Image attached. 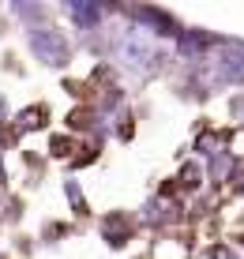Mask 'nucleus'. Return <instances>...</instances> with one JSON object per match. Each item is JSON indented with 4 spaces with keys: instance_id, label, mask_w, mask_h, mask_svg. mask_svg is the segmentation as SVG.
Here are the masks:
<instances>
[{
    "instance_id": "1",
    "label": "nucleus",
    "mask_w": 244,
    "mask_h": 259,
    "mask_svg": "<svg viewBox=\"0 0 244 259\" xmlns=\"http://www.w3.org/2000/svg\"><path fill=\"white\" fill-rule=\"evenodd\" d=\"M30 49L38 53V60L49 64V68L68 64V38L60 30H53V26H34L30 30Z\"/></svg>"
},
{
    "instance_id": "3",
    "label": "nucleus",
    "mask_w": 244,
    "mask_h": 259,
    "mask_svg": "<svg viewBox=\"0 0 244 259\" xmlns=\"http://www.w3.org/2000/svg\"><path fill=\"white\" fill-rule=\"evenodd\" d=\"M120 57L128 60L132 68H147L150 60H154V53H150V46H147L135 30H128V34L120 38Z\"/></svg>"
},
{
    "instance_id": "2",
    "label": "nucleus",
    "mask_w": 244,
    "mask_h": 259,
    "mask_svg": "<svg viewBox=\"0 0 244 259\" xmlns=\"http://www.w3.org/2000/svg\"><path fill=\"white\" fill-rule=\"evenodd\" d=\"M214 71H218L222 83H244V49L240 46H225L214 60Z\"/></svg>"
},
{
    "instance_id": "4",
    "label": "nucleus",
    "mask_w": 244,
    "mask_h": 259,
    "mask_svg": "<svg viewBox=\"0 0 244 259\" xmlns=\"http://www.w3.org/2000/svg\"><path fill=\"white\" fill-rule=\"evenodd\" d=\"M68 12L75 15V19L83 23V26H90V23L102 19V8H98V4H68Z\"/></svg>"
},
{
    "instance_id": "5",
    "label": "nucleus",
    "mask_w": 244,
    "mask_h": 259,
    "mask_svg": "<svg viewBox=\"0 0 244 259\" xmlns=\"http://www.w3.org/2000/svg\"><path fill=\"white\" fill-rule=\"evenodd\" d=\"M237 117L244 120V98H240V102H237Z\"/></svg>"
}]
</instances>
